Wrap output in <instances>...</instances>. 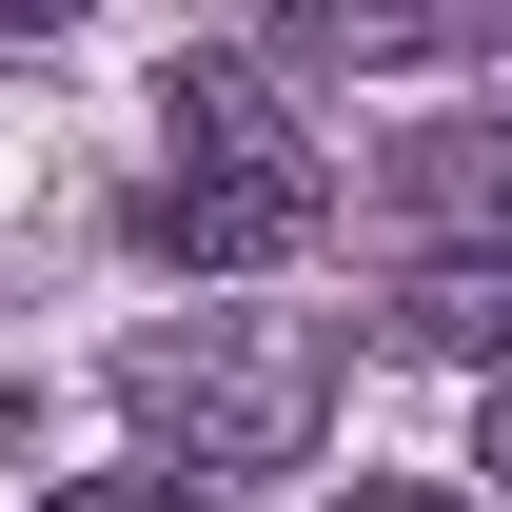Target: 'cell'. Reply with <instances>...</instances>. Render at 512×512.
<instances>
[{"instance_id":"1","label":"cell","mask_w":512,"mask_h":512,"mask_svg":"<svg viewBox=\"0 0 512 512\" xmlns=\"http://www.w3.org/2000/svg\"><path fill=\"white\" fill-rule=\"evenodd\" d=\"M335 178L316 138L276 119V79L256 60H178V158L138 178V237L178 256V276H276V256H316Z\"/></svg>"},{"instance_id":"2","label":"cell","mask_w":512,"mask_h":512,"mask_svg":"<svg viewBox=\"0 0 512 512\" xmlns=\"http://www.w3.org/2000/svg\"><path fill=\"white\" fill-rule=\"evenodd\" d=\"M138 414H158V473H296L335 414V335L316 316H197V335H138Z\"/></svg>"},{"instance_id":"3","label":"cell","mask_w":512,"mask_h":512,"mask_svg":"<svg viewBox=\"0 0 512 512\" xmlns=\"http://www.w3.org/2000/svg\"><path fill=\"white\" fill-rule=\"evenodd\" d=\"M394 217H434V237L512 256V138H473V119H434V138H394Z\"/></svg>"},{"instance_id":"4","label":"cell","mask_w":512,"mask_h":512,"mask_svg":"<svg viewBox=\"0 0 512 512\" xmlns=\"http://www.w3.org/2000/svg\"><path fill=\"white\" fill-rule=\"evenodd\" d=\"M394 335H414V355H473V375L512 394V256H434V276L394 296Z\"/></svg>"},{"instance_id":"5","label":"cell","mask_w":512,"mask_h":512,"mask_svg":"<svg viewBox=\"0 0 512 512\" xmlns=\"http://www.w3.org/2000/svg\"><path fill=\"white\" fill-rule=\"evenodd\" d=\"M40 512H217V493H197V473H158V453H138V473H79V493H40Z\"/></svg>"},{"instance_id":"6","label":"cell","mask_w":512,"mask_h":512,"mask_svg":"<svg viewBox=\"0 0 512 512\" xmlns=\"http://www.w3.org/2000/svg\"><path fill=\"white\" fill-rule=\"evenodd\" d=\"M335 512H473V493H434V473H355Z\"/></svg>"},{"instance_id":"7","label":"cell","mask_w":512,"mask_h":512,"mask_svg":"<svg viewBox=\"0 0 512 512\" xmlns=\"http://www.w3.org/2000/svg\"><path fill=\"white\" fill-rule=\"evenodd\" d=\"M473 473H512V394H493V434H473Z\"/></svg>"}]
</instances>
